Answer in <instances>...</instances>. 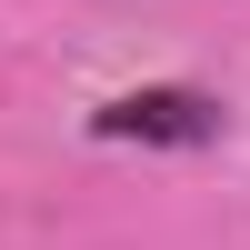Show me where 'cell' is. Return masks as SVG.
Returning a JSON list of instances; mask_svg holds the SVG:
<instances>
[{
	"label": "cell",
	"instance_id": "1",
	"mask_svg": "<svg viewBox=\"0 0 250 250\" xmlns=\"http://www.w3.org/2000/svg\"><path fill=\"white\" fill-rule=\"evenodd\" d=\"M90 130H100V140H140V150H200V140H220V100L160 80V90H120V100H100Z\"/></svg>",
	"mask_w": 250,
	"mask_h": 250
}]
</instances>
